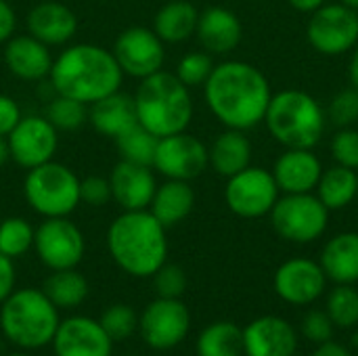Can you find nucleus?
<instances>
[{
  "instance_id": "nucleus-41",
  "label": "nucleus",
  "mask_w": 358,
  "mask_h": 356,
  "mask_svg": "<svg viewBox=\"0 0 358 356\" xmlns=\"http://www.w3.org/2000/svg\"><path fill=\"white\" fill-rule=\"evenodd\" d=\"M334 321L329 319L327 313L323 311H310L304 315L302 319V336L315 344H323V342H329L334 338Z\"/></svg>"
},
{
  "instance_id": "nucleus-29",
  "label": "nucleus",
  "mask_w": 358,
  "mask_h": 356,
  "mask_svg": "<svg viewBox=\"0 0 358 356\" xmlns=\"http://www.w3.org/2000/svg\"><path fill=\"white\" fill-rule=\"evenodd\" d=\"M358 195L357 170L346 166H334L321 174L317 185V197L327 210H342Z\"/></svg>"
},
{
  "instance_id": "nucleus-27",
  "label": "nucleus",
  "mask_w": 358,
  "mask_h": 356,
  "mask_svg": "<svg viewBox=\"0 0 358 356\" xmlns=\"http://www.w3.org/2000/svg\"><path fill=\"white\" fill-rule=\"evenodd\" d=\"M208 153H210V166L214 168V172L224 178H231L250 166L252 143L243 134V130L227 128L222 134L216 136Z\"/></svg>"
},
{
  "instance_id": "nucleus-18",
  "label": "nucleus",
  "mask_w": 358,
  "mask_h": 356,
  "mask_svg": "<svg viewBox=\"0 0 358 356\" xmlns=\"http://www.w3.org/2000/svg\"><path fill=\"white\" fill-rule=\"evenodd\" d=\"M111 197L122 210H149L153 193L157 189L151 166H141L120 159L111 174Z\"/></svg>"
},
{
  "instance_id": "nucleus-17",
  "label": "nucleus",
  "mask_w": 358,
  "mask_h": 356,
  "mask_svg": "<svg viewBox=\"0 0 358 356\" xmlns=\"http://www.w3.org/2000/svg\"><path fill=\"white\" fill-rule=\"evenodd\" d=\"M50 344L55 356H111L113 348V340L101 323L88 317L61 321Z\"/></svg>"
},
{
  "instance_id": "nucleus-12",
  "label": "nucleus",
  "mask_w": 358,
  "mask_h": 356,
  "mask_svg": "<svg viewBox=\"0 0 358 356\" xmlns=\"http://www.w3.org/2000/svg\"><path fill=\"white\" fill-rule=\"evenodd\" d=\"M308 42L323 55L338 57L348 52L358 42V10L342 2L323 4L308 21Z\"/></svg>"
},
{
  "instance_id": "nucleus-34",
  "label": "nucleus",
  "mask_w": 358,
  "mask_h": 356,
  "mask_svg": "<svg viewBox=\"0 0 358 356\" xmlns=\"http://www.w3.org/2000/svg\"><path fill=\"white\" fill-rule=\"evenodd\" d=\"M44 118L57 128V130H65V132H73L80 126H84V122L88 120V109L84 103L63 97V94H55V99L46 105V113Z\"/></svg>"
},
{
  "instance_id": "nucleus-8",
  "label": "nucleus",
  "mask_w": 358,
  "mask_h": 356,
  "mask_svg": "<svg viewBox=\"0 0 358 356\" xmlns=\"http://www.w3.org/2000/svg\"><path fill=\"white\" fill-rule=\"evenodd\" d=\"M271 222L283 239L294 243H310L325 233L329 210L313 193H287L273 206Z\"/></svg>"
},
{
  "instance_id": "nucleus-26",
  "label": "nucleus",
  "mask_w": 358,
  "mask_h": 356,
  "mask_svg": "<svg viewBox=\"0 0 358 356\" xmlns=\"http://www.w3.org/2000/svg\"><path fill=\"white\" fill-rule=\"evenodd\" d=\"M195 206V191L189 180H172L168 178L164 185H157L153 199L149 204V212L166 227H176L182 222Z\"/></svg>"
},
{
  "instance_id": "nucleus-14",
  "label": "nucleus",
  "mask_w": 358,
  "mask_h": 356,
  "mask_svg": "<svg viewBox=\"0 0 358 356\" xmlns=\"http://www.w3.org/2000/svg\"><path fill=\"white\" fill-rule=\"evenodd\" d=\"M10 159L31 170L50 162L59 147V130L44 115H25L6 136Z\"/></svg>"
},
{
  "instance_id": "nucleus-44",
  "label": "nucleus",
  "mask_w": 358,
  "mask_h": 356,
  "mask_svg": "<svg viewBox=\"0 0 358 356\" xmlns=\"http://www.w3.org/2000/svg\"><path fill=\"white\" fill-rule=\"evenodd\" d=\"M15 264L8 256L0 254V304L15 292Z\"/></svg>"
},
{
  "instance_id": "nucleus-3",
  "label": "nucleus",
  "mask_w": 358,
  "mask_h": 356,
  "mask_svg": "<svg viewBox=\"0 0 358 356\" xmlns=\"http://www.w3.org/2000/svg\"><path fill=\"white\" fill-rule=\"evenodd\" d=\"M111 260L132 277H153L168 260L166 227L149 210H124L107 229Z\"/></svg>"
},
{
  "instance_id": "nucleus-16",
  "label": "nucleus",
  "mask_w": 358,
  "mask_h": 356,
  "mask_svg": "<svg viewBox=\"0 0 358 356\" xmlns=\"http://www.w3.org/2000/svg\"><path fill=\"white\" fill-rule=\"evenodd\" d=\"M327 275L321 264L308 258H292L275 273L277 296L294 306H306L319 300L325 292Z\"/></svg>"
},
{
  "instance_id": "nucleus-53",
  "label": "nucleus",
  "mask_w": 358,
  "mask_h": 356,
  "mask_svg": "<svg viewBox=\"0 0 358 356\" xmlns=\"http://www.w3.org/2000/svg\"><path fill=\"white\" fill-rule=\"evenodd\" d=\"M357 176H358V172H357Z\"/></svg>"
},
{
  "instance_id": "nucleus-7",
  "label": "nucleus",
  "mask_w": 358,
  "mask_h": 356,
  "mask_svg": "<svg viewBox=\"0 0 358 356\" xmlns=\"http://www.w3.org/2000/svg\"><path fill=\"white\" fill-rule=\"evenodd\" d=\"M27 206L44 218L69 216L80 206V178L55 159L27 170L23 180Z\"/></svg>"
},
{
  "instance_id": "nucleus-23",
  "label": "nucleus",
  "mask_w": 358,
  "mask_h": 356,
  "mask_svg": "<svg viewBox=\"0 0 358 356\" xmlns=\"http://www.w3.org/2000/svg\"><path fill=\"white\" fill-rule=\"evenodd\" d=\"M323 166L310 149H287L273 168L279 191L285 193H310L317 189Z\"/></svg>"
},
{
  "instance_id": "nucleus-45",
  "label": "nucleus",
  "mask_w": 358,
  "mask_h": 356,
  "mask_svg": "<svg viewBox=\"0 0 358 356\" xmlns=\"http://www.w3.org/2000/svg\"><path fill=\"white\" fill-rule=\"evenodd\" d=\"M17 29V15L6 0H0V44L8 42Z\"/></svg>"
},
{
  "instance_id": "nucleus-19",
  "label": "nucleus",
  "mask_w": 358,
  "mask_h": 356,
  "mask_svg": "<svg viewBox=\"0 0 358 356\" xmlns=\"http://www.w3.org/2000/svg\"><path fill=\"white\" fill-rule=\"evenodd\" d=\"M296 350L298 334L281 317H260L243 329L245 356H294Z\"/></svg>"
},
{
  "instance_id": "nucleus-24",
  "label": "nucleus",
  "mask_w": 358,
  "mask_h": 356,
  "mask_svg": "<svg viewBox=\"0 0 358 356\" xmlns=\"http://www.w3.org/2000/svg\"><path fill=\"white\" fill-rule=\"evenodd\" d=\"M88 122L92 124V128L99 134L109 136V138L115 141L126 130H130L134 124H138L136 109H134V99L120 92V90L111 92V94H107L101 101L90 105Z\"/></svg>"
},
{
  "instance_id": "nucleus-10",
  "label": "nucleus",
  "mask_w": 358,
  "mask_h": 356,
  "mask_svg": "<svg viewBox=\"0 0 358 356\" xmlns=\"http://www.w3.org/2000/svg\"><path fill=\"white\" fill-rule=\"evenodd\" d=\"M34 250L40 262L50 271L76 269L86 252V241L76 222L67 216L61 218H44V222L36 229Z\"/></svg>"
},
{
  "instance_id": "nucleus-13",
  "label": "nucleus",
  "mask_w": 358,
  "mask_h": 356,
  "mask_svg": "<svg viewBox=\"0 0 358 356\" xmlns=\"http://www.w3.org/2000/svg\"><path fill=\"white\" fill-rule=\"evenodd\" d=\"M210 166L208 147L193 134L176 132L157 141L153 168L172 180H193Z\"/></svg>"
},
{
  "instance_id": "nucleus-11",
  "label": "nucleus",
  "mask_w": 358,
  "mask_h": 356,
  "mask_svg": "<svg viewBox=\"0 0 358 356\" xmlns=\"http://www.w3.org/2000/svg\"><path fill=\"white\" fill-rule=\"evenodd\" d=\"M227 206L241 218H260L271 214L279 199V187L273 172L264 168L248 166L239 174L231 176L224 189Z\"/></svg>"
},
{
  "instance_id": "nucleus-20",
  "label": "nucleus",
  "mask_w": 358,
  "mask_h": 356,
  "mask_svg": "<svg viewBox=\"0 0 358 356\" xmlns=\"http://www.w3.org/2000/svg\"><path fill=\"white\" fill-rule=\"evenodd\" d=\"M4 63L13 76L25 82L42 80L50 73L52 67V55L50 46L34 38L31 34L25 36H13L8 42H4Z\"/></svg>"
},
{
  "instance_id": "nucleus-25",
  "label": "nucleus",
  "mask_w": 358,
  "mask_h": 356,
  "mask_svg": "<svg viewBox=\"0 0 358 356\" xmlns=\"http://www.w3.org/2000/svg\"><path fill=\"white\" fill-rule=\"evenodd\" d=\"M321 269L338 285L358 281V233H340L321 252Z\"/></svg>"
},
{
  "instance_id": "nucleus-1",
  "label": "nucleus",
  "mask_w": 358,
  "mask_h": 356,
  "mask_svg": "<svg viewBox=\"0 0 358 356\" xmlns=\"http://www.w3.org/2000/svg\"><path fill=\"white\" fill-rule=\"evenodd\" d=\"M203 97L220 124L245 132L264 122L273 94L258 67L245 61H224L214 65L203 84Z\"/></svg>"
},
{
  "instance_id": "nucleus-28",
  "label": "nucleus",
  "mask_w": 358,
  "mask_h": 356,
  "mask_svg": "<svg viewBox=\"0 0 358 356\" xmlns=\"http://www.w3.org/2000/svg\"><path fill=\"white\" fill-rule=\"evenodd\" d=\"M197 21L199 10L189 0H172L157 10L153 31L164 40V44H178L195 34Z\"/></svg>"
},
{
  "instance_id": "nucleus-43",
  "label": "nucleus",
  "mask_w": 358,
  "mask_h": 356,
  "mask_svg": "<svg viewBox=\"0 0 358 356\" xmlns=\"http://www.w3.org/2000/svg\"><path fill=\"white\" fill-rule=\"evenodd\" d=\"M21 109L13 97L0 94V136H8L21 120Z\"/></svg>"
},
{
  "instance_id": "nucleus-30",
  "label": "nucleus",
  "mask_w": 358,
  "mask_h": 356,
  "mask_svg": "<svg viewBox=\"0 0 358 356\" xmlns=\"http://www.w3.org/2000/svg\"><path fill=\"white\" fill-rule=\"evenodd\" d=\"M42 292L57 308H76L88 296V281L76 269L52 271V275L44 281Z\"/></svg>"
},
{
  "instance_id": "nucleus-31",
  "label": "nucleus",
  "mask_w": 358,
  "mask_h": 356,
  "mask_svg": "<svg viewBox=\"0 0 358 356\" xmlns=\"http://www.w3.org/2000/svg\"><path fill=\"white\" fill-rule=\"evenodd\" d=\"M243 329L231 321L208 325L197 338V356H241Z\"/></svg>"
},
{
  "instance_id": "nucleus-22",
  "label": "nucleus",
  "mask_w": 358,
  "mask_h": 356,
  "mask_svg": "<svg viewBox=\"0 0 358 356\" xmlns=\"http://www.w3.org/2000/svg\"><path fill=\"white\" fill-rule=\"evenodd\" d=\"M195 34L206 52L227 55L239 46L243 27L233 10L222 6H210L203 13H199Z\"/></svg>"
},
{
  "instance_id": "nucleus-9",
  "label": "nucleus",
  "mask_w": 358,
  "mask_h": 356,
  "mask_svg": "<svg viewBox=\"0 0 358 356\" xmlns=\"http://www.w3.org/2000/svg\"><path fill=\"white\" fill-rule=\"evenodd\" d=\"M189 329L191 315L180 298H157L138 317V334L153 350L176 348L189 336Z\"/></svg>"
},
{
  "instance_id": "nucleus-47",
  "label": "nucleus",
  "mask_w": 358,
  "mask_h": 356,
  "mask_svg": "<svg viewBox=\"0 0 358 356\" xmlns=\"http://www.w3.org/2000/svg\"><path fill=\"white\" fill-rule=\"evenodd\" d=\"M287 2L300 13H315L325 4V0H287Z\"/></svg>"
},
{
  "instance_id": "nucleus-2",
  "label": "nucleus",
  "mask_w": 358,
  "mask_h": 356,
  "mask_svg": "<svg viewBox=\"0 0 358 356\" xmlns=\"http://www.w3.org/2000/svg\"><path fill=\"white\" fill-rule=\"evenodd\" d=\"M48 78L55 94L92 105L120 90L124 71L111 50L96 44H71L52 61Z\"/></svg>"
},
{
  "instance_id": "nucleus-51",
  "label": "nucleus",
  "mask_w": 358,
  "mask_h": 356,
  "mask_svg": "<svg viewBox=\"0 0 358 356\" xmlns=\"http://www.w3.org/2000/svg\"><path fill=\"white\" fill-rule=\"evenodd\" d=\"M8 356H27L25 353H13V355H8Z\"/></svg>"
},
{
  "instance_id": "nucleus-33",
  "label": "nucleus",
  "mask_w": 358,
  "mask_h": 356,
  "mask_svg": "<svg viewBox=\"0 0 358 356\" xmlns=\"http://www.w3.org/2000/svg\"><path fill=\"white\" fill-rule=\"evenodd\" d=\"M36 229L19 216L0 220V254L13 258L25 256L34 248Z\"/></svg>"
},
{
  "instance_id": "nucleus-21",
  "label": "nucleus",
  "mask_w": 358,
  "mask_h": 356,
  "mask_svg": "<svg viewBox=\"0 0 358 356\" xmlns=\"http://www.w3.org/2000/svg\"><path fill=\"white\" fill-rule=\"evenodd\" d=\"M27 34L44 42L46 46L67 44L78 31V19L71 8L61 2H40L27 13Z\"/></svg>"
},
{
  "instance_id": "nucleus-40",
  "label": "nucleus",
  "mask_w": 358,
  "mask_h": 356,
  "mask_svg": "<svg viewBox=\"0 0 358 356\" xmlns=\"http://www.w3.org/2000/svg\"><path fill=\"white\" fill-rule=\"evenodd\" d=\"M331 153L340 166L358 170V130L340 128L331 141Z\"/></svg>"
},
{
  "instance_id": "nucleus-52",
  "label": "nucleus",
  "mask_w": 358,
  "mask_h": 356,
  "mask_svg": "<svg viewBox=\"0 0 358 356\" xmlns=\"http://www.w3.org/2000/svg\"><path fill=\"white\" fill-rule=\"evenodd\" d=\"M0 348H2V344H0Z\"/></svg>"
},
{
  "instance_id": "nucleus-49",
  "label": "nucleus",
  "mask_w": 358,
  "mask_h": 356,
  "mask_svg": "<svg viewBox=\"0 0 358 356\" xmlns=\"http://www.w3.org/2000/svg\"><path fill=\"white\" fill-rule=\"evenodd\" d=\"M10 159V153H8V143H6V136H0V168Z\"/></svg>"
},
{
  "instance_id": "nucleus-15",
  "label": "nucleus",
  "mask_w": 358,
  "mask_h": 356,
  "mask_svg": "<svg viewBox=\"0 0 358 356\" xmlns=\"http://www.w3.org/2000/svg\"><path fill=\"white\" fill-rule=\"evenodd\" d=\"M111 52L122 71L138 80L162 71L166 61L164 40L153 29L141 25L124 29L117 36Z\"/></svg>"
},
{
  "instance_id": "nucleus-4",
  "label": "nucleus",
  "mask_w": 358,
  "mask_h": 356,
  "mask_svg": "<svg viewBox=\"0 0 358 356\" xmlns=\"http://www.w3.org/2000/svg\"><path fill=\"white\" fill-rule=\"evenodd\" d=\"M136 120L157 138L185 132L193 120V99L176 73L157 71L141 80L136 88Z\"/></svg>"
},
{
  "instance_id": "nucleus-38",
  "label": "nucleus",
  "mask_w": 358,
  "mask_h": 356,
  "mask_svg": "<svg viewBox=\"0 0 358 356\" xmlns=\"http://www.w3.org/2000/svg\"><path fill=\"white\" fill-rule=\"evenodd\" d=\"M153 287L157 298H180L187 290V275L178 264L164 262L153 273Z\"/></svg>"
},
{
  "instance_id": "nucleus-6",
  "label": "nucleus",
  "mask_w": 358,
  "mask_h": 356,
  "mask_svg": "<svg viewBox=\"0 0 358 356\" xmlns=\"http://www.w3.org/2000/svg\"><path fill=\"white\" fill-rule=\"evenodd\" d=\"M264 122L268 132L287 149H313L327 124L319 101L302 90H283L271 97Z\"/></svg>"
},
{
  "instance_id": "nucleus-39",
  "label": "nucleus",
  "mask_w": 358,
  "mask_h": 356,
  "mask_svg": "<svg viewBox=\"0 0 358 356\" xmlns=\"http://www.w3.org/2000/svg\"><path fill=\"white\" fill-rule=\"evenodd\" d=\"M329 120L338 128H350L358 122V90L344 88L329 103Z\"/></svg>"
},
{
  "instance_id": "nucleus-48",
  "label": "nucleus",
  "mask_w": 358,
  "mask_h": 356,
  "mask_svg": "<svg viewBox=\"0 0 358 356\" xmlns=\"http://www.w3.org/2000/svg\"><path fill=\"white\" fill-rule=\"evenodd\" d=\"M348 76H350V84L352 88L358 90V46L352 52V59H350V65H348Z\"/></svg>"
},
{
  "instance_id": "nucleus-37",
  "label": "nucleus",
  "mask_w": 358,
  "mask_h": 356,
  "mask_svg": "<svg viewBox=\"0 0 358 356\" xmlns=\"http://www.w3.org/2000/svg\"><path fill=\"white\" fill-rule=\"evenodd\" d=\"M212 69H214V61H212L210 52H189L178 61L176 78L187 88H195V86H203L208 82Z\"/></svg>"
},
{
  "instance_id": "nucleus-46",
  "label": "nucleus",
  "mask_w": 358,
  "mask_h": 356,
  "mask_svg": "<svg viewBox=\"0 0 358 356\" xmlns=\"http://www.w3.org/2000/svg\"><path fill=\"white\" fill-rule=\"evenodd\" d=\"M313 356H352V355H350V350H348L346 346H342V344H338V342L329 340V342L319 344V348L315 350V355Z\"/></svg>"
},
{
  "instance_id": "nucleus-5",
  "label": "nucleus",
  "mask_w": 358,
  "mask_h": 356,
  "mask_svg": "<svg viewBox=\"0 0 358 356\" xmlns=\"http://www.w3.org/2000/svg\"><path fill=\"white\" fill-rule=\"evenodd\" d=\"M59 323V308L42 290H15L0 304V329L4 338L21 350L48 346Z\"/></svg>"
},
{
  "instance_id": "nucleus-50",
  "label": "nucleus",
  "mask_w": 358,
  "mask_h": 356,
  "mask_svg": "<svg viewBox=\"0 0 358 356\" xmlns=\"http://www.w3.org/2000/svg\"><path fill=\"white\" fill-rule=\"evenodd\" d=\"M344 6H348V8H352V10H358V0H340Z\"/></svg>"
},
{
  "instance_id": "nucleus-32",
  "label": "nucleus",
  "mask_w": 358,
  "mask_h": 356,
  "mask_svg": "<svg viewBox=\"0 0 358 356\" xmlns=\"http://www.w3.org/2000/svg\"><path fill=\"white\" fill-rule=\"evenodd\" d=\"M157 141L159 138L155 134H151L147 128H143L141 124H134L130 130H126L122 136L115 138V145H117L120 157L124 162H132V164L153 168Z\"/></svg>"
},
{
  "instance_id": "nucleus-35",
  "label": "nucleus",
  "mask_w": 358,
  "mask_h": 356,
  "mask_svg": "<svg viewBox=\"0 0 358 356\" xmlns=\"http://www.w3.org/2000/svg\"><path fill=\"white\" fill-rule=\"evenodd\" d=\"M327 315L336 327L358 325V292L352 285H338L327 298Z\"/></svg>"
},
{
  "instance_id": "nucleus-42",
  "label": "nucleus",
  "mask_w": 358,
  "mask_h": 356,
  "mask_svg": "<svg viewBox=\"0 0 358 356\" xmlns=\"http://www.w3.org/2000/svg\"><path fill=\"white\" fill-rule=\"evenodd\" d=\"M109 201H113L109 178H105V176H86V178L80 180V204L99 208V206H107Z\"/></svg>"
},
{
  "instance_id": "nucleus-36",
  "label": "nucleus",
  "mask_w": 358,
  "mask_h": 356,
  "mask_svg": "<svg viewBox=\"0 0 358 356\" xmlns=\"http://www.w3.org/2000/svg\"><path fill=\"white\" fill-rule=\"evenodd\" d=\"M101 327L107 332V336L113 342L126 340L134 334V329H138V317L134 313V308H130L128 304H113L109 306L103 317H101Z\"/></svg>"
}]
</instances>
